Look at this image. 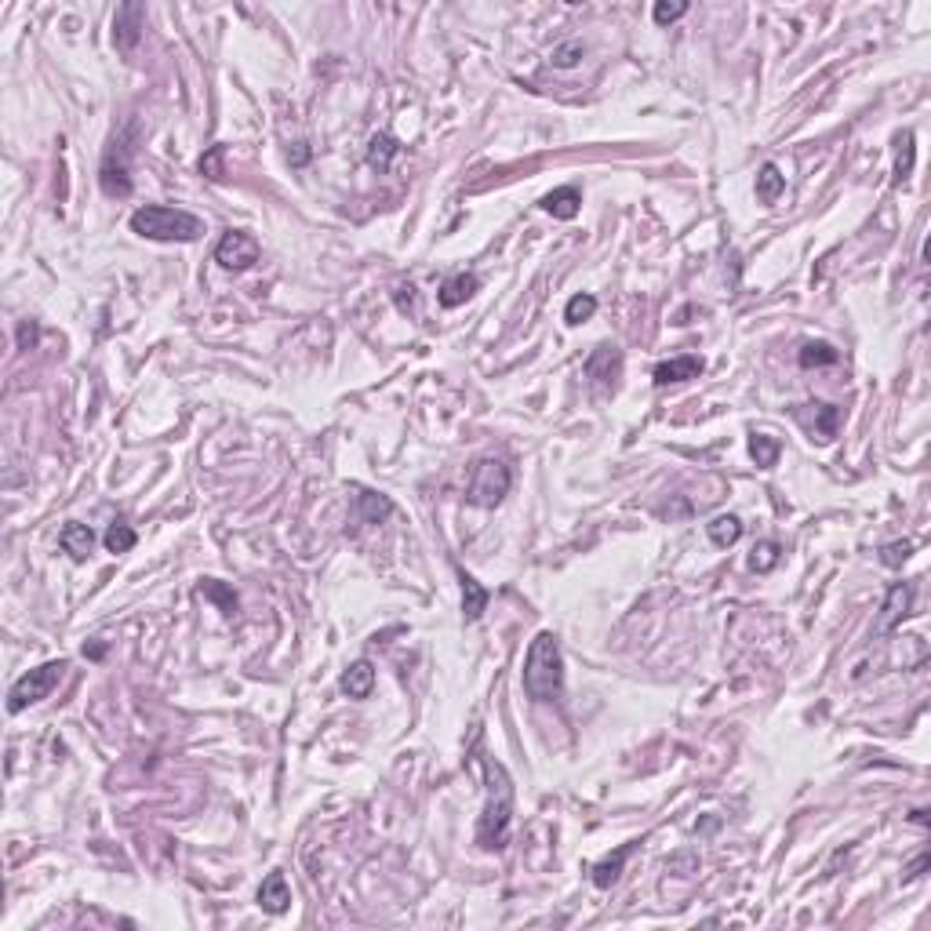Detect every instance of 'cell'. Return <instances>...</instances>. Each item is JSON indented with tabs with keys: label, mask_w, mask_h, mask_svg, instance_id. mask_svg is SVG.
Masks as SVG:
<instances>
[{
	"label": "cell",
	"mask_w": 931,
	"mask_h": 931,
	"mask_svg": "<svg viewBox=\"0 0 931 931\" xmlns=\"http://www.w3.org/2000/svg\"><path fill=\"white\" fill-rule=\"evenodd\" d=\"M898 153H895V182H906L913 175V157H917V146H913V131H902L895 139Z\"/></svg>",
	"instance_id": "cell-26"
},
{
	"label": "cell",
	"mask_w": 931,
	"mask_h": 931,
	"mask_svg": "<svg viewBox=\"0 0 931 931\" xmlns=\"http://www.w3.org/2000/svg\"><path fill=\"white\" fill-rule=\"evenodd\" d=\"M200 593H207L211 600H218V608H222L226 615L237 611V597H233L226 586H218V582H204V586H200Z\"/></svg>",
	"instance_id": "cell-33"
},
{
	"label": "cell",
	"mask_w": 931,
	"mask_h": 931,
	"mask_svg": "<svg viewBox=\"0 0 931 931\" xmlns=\"http://www.w3.org/2000/svg\"><path fill=\"white\" fill-rule=\"evenodd\" d=\"M909 553H913V542H891V546L880 550V561H884L888 568H902V564L909 561Z\"/></svg>",
	"instance_id": "cell-34"
},
{
	"label": "cell",
	"mask_w": 931,
	"mask_h": 931,
	"mask_svg": "<svg viewBox=\"0 0 931 931\" xmlns=\"http://www.w3.org/2000/svg\"><path fill=\"white\" fill-rule=\"evenodd\" d=\"M353 503H357V510H360V521H364V524H382V521L393 513V503H389L386 495L368 492V488H353Z\"/></svg>",
	"instance_id": "cell-19"
},
{
	"label": "cell",
	"mask_w": 931,
	"mask_h": 931,
	"mask_svg": "<svg viewBox=\"0 0 931 931\" xmlns=\"http://www.w3.org/2000/svg\"><path fill=\"white\" fill-rule=\"evenodd\" d=\"M706 535H710L714 546H735L739 535H743V521L735 513H721V517H714L706 524Z\"/></svg>",
	"instance_id": "cell-22"
},
{
	"label": "cell",
	"mask_w": 931,
	"mask_h": 931,
	"mask_svg": "<svg viewBox=\"0 0 931 931\" xmlns=\"http://www.w3.org/2000/svg\"><path fill=\"white\" fill-rule=\"evenodd\" d=\"M782 193H786V175L775 164H764L761 175H757V200L761 204H775Z\"/></svg>",
	"instance_id": "cell-23"
},
{
	"label": "cell",
	"mask_w": 931,
	"mask_h": 931,
	"mask_svg": "<svg viewBox=\"0 0 931 931\" xmlns=\"http://www.w3.org/2000/svg\"><path fill=\"white\" fill-rule=\"evenodd\" d=\"M62 673H66V658H52V662L23 673L8 691V714H23L26 706H37L41 698H48L55 691V684L62 680Z\"/></svg>",
	"instance_id": "cell-5"
},
{
	"label": "cell",
	"mask_w": 931,
	"mask_h": 931,
	"mask_svg": "<svg viewBox=\"0 0 931 931\" xmlns=\"http://www.w3.org/2000/svg\"><path fill=\"white\" fill-rule=\"evenodd\" d=\"M564 687V655L553 633H539L524 658V691L535 703H553Z\"/></svg>",
	"instance_id": "cell-2"
},
{
	"label": "cell",
	"mask_w": 931,
	"mask_h": 931,
	"mask_svg": "<svg viewBox=\"0 0 931 931\" xmlns=\"http://www.w3.org/2000/svg\"><path fill=\"white\" fill-rule=\"evenodd\" d=\"M633 848H637V844L629 840V844H622V848H619L615 855L600 859V862L593 866V884H597V888H611V884H615V880L622 877V869H626V862H629Z\"/></svg>",
	"instance_id": "cell-20"
},
{
	"label": "cell",
	"mask_w": 931,
	"mask_h": 931,
	"mask_svg": "<svg viewBox=\"0 0 931 931\" xmlns=\"http://www.w3.org/2000/svg\"><path fill=\"white\" fill-rule=\"evenodd\" d=\"M582 41H568V44H557L553 48V66L557 70H571V66H579V59H582Z\"/></svg>",
	"instance_id": "cell-31"
},
{
	"label": "cell",
	"mask_w": 931,
	"mask_h": 931,
	"mask_svg": "<svg viewBox=\"0 0 931 931\" xmlns=\"http://www.w3.org/2000/svg\"><path fill=\"white\" fill-rule=\"evenodd\" d=\"M837 360H840V353L830 342H804L801 346V368H830Z\"/></svg>",
	"instance_id": "cell-25"
},
{
	"label": "cell",
	"mask_w": 931,
	"mask_h": 931,
	"mask_svg": "<svg viewBox=\"0 0 931 931\" xmlns=\"http://www.w3.org/2000/svg\"><path fill=\"white\" fill-rule=\"evenodd\" d=\"M680 15H687V5H684V0H673V5H669V0H658V5L651 8V19H655L658 26H669V23H677Z\"/></svg>",
	"instance_id": "cell-32"
},
{
	"label": "cell",
	"mask_w": 931,
	"mask_h": 931,
	"mask_svg": "<svg viewBox=\"0 0 931 931\" xmlns=\"http://www.w3.org/2000/svg\"><path fill=\"white\" fill-rule=\"evenodd\" d=\"M102 542H106V550H110V553H128V550L139 542V535H135V528H131V524L117 521V524H110V532L102 535Z\"/></svg>",
	"instance_id": "cell-27"
},
{
	"label": "cell",
	"mask_w": 931,
	"mask_h": 931,
	"mask_svg": "<svg viewBox=\"0 0 931 931\" xmlns=\"http://www.w3.org/2000/svg\"><path fill=\"white\" fill-rule=\"evenodd\" d=\"M793 418L811 433V440L830 444L837 437V426H840V408H833V404H797Z\"/></svg>",
	"instance_id": "cell-8"
},
{
	"label": "cell",
	"mask_w": 931,
	"mask_h": 931,
	"mask_svg": "<svg viewBox=\"0 0 931 931\" xmlns=\"http://www.w3.org/2000/svg\"><path fill=\"white\" fill-rule=\"evenodd\" d=\"M597 313V299L593 295H575V299H568V306H564V321L575 328V324H586L590 317Z\"/></svg>",
	"instance_id": "cell-30"
},
{
	"label": "cell",
	"mask_w": 931,
	"mask_h": 931,
	"mask_svg": "<svg viewBox=\"0 0 931 931\" xmlns=\"http://www.w3.org/2000/svg\"><path fill=\"white\" fill-rule=\"evenodd\" d=\"M481 768H485L488 797L477 822V844L485 851H503L510 840V819H513V779L495 757H481Z\"/></svg>",
	"instance_id": "cell-1"
},
{
	"label": "cell",
	"mask_w": 931,
	"mask_h": 931,
	"mask_svg": "<svg viewBox=\"0 0 931 931\" xmlns=\"http://www.w3.org/2000/svg\"><path fill=\"white\" fill-rule=\"evenodd\" d=\"M259 906H263L266 913H274V917H281V913L292 906V891H288L284 873H270V877L263 880V888H259Z\"/></svg>",
	"instance_id": "cell-16"
},
{
	"label": "cell",
	"mask_w": 931,
	"mask_h": 931,
	"mask_svg": "<svg viewBox=\"0 0 931 931\" xmlns=\"http://www.w3.org/2000/svg\"><path fill=\"white\" fill-rule=\"evenodd\" d=\"M99 182H102L106 197H128L131 193V171H128V146L124 142H113L106 149L102 168H99Z\"/></svg>",
	"instance_id": "cell-7"
},
{
	"label": "cell",
	"mask_w": 931,
	"mask_h": 931,
	"mask_svg": "<svg viewBox=\"0 0 931 931\" xmlns=\"http://www.w3.org/2000/svg\"><path fill=\"white\" fill-rule=\"evenodd\" d=\"M259 241L252 237V233H245V229H229L226 237L218 241V248H215V259H218V266H226V270H248V266H255L259 263Z\"/></svg>",
	"instance_id": "cell-6"
},
{
	"label": "cell",
	"mask_w": 931,
	"mask_h": 931,
	"mask_svg": "<svg viewBox=\"0 0 931 931\" xmlns=\"http://www.w3.org/2000/svg\"><path fill=\"white\" fill-rule=\"evenodd\" d=\"M197 168H200V175H204V178L222 182V178H226V146H222V142H218V146H211V149L200 157V164H197Z\"/></svg>",
	"instance_id": "cell-29"
},
{
	"label": "cell",
	"mask_w": 931,
	"mask_h": 931,
	"mask_svg": "<svg viewBox=\"0 0 931 931\" xmlns=\"http://www.w3.org/2000/svg\"><path fill=\"white\" fill-rule=\"evenodd\" d=\"M513 474L503 458H477L470 470V485H466V499L474 506H499L510 495Z\"/></svg>",
	"instance_id": "cell-4"
},
{
	"label": "cell",
	"mask_w": 931,
	"mask_h": 931,
	"mask_svg": "<svg viewBox=\"0 0 931 931\" xmlns=\"http://www.w3.org/2000/svg\"><path fill=\"white\" fill-rule=\"evenodd\" d=\"M481 292V281L474 277V274H455V277H447L444 284H440V306L444 310H455V306H462L466 299H474Z\"/></svg>",
	"instance_id": "cell-14"
},
{
	"label": "cell",
	"mask_w": 931,
	"mask_h": 931,
	"mask_svg": "<svg viewBox=\"0 0 931 931\" xmlns=\"http://www.w3.org/2000/svg\"><path fill=\"white\" fill-rule=\"evenodd\" d=\"M779 451H782V444L775 437H768V433L750 437V455H753V462L761 466V470H772V466L779 462Z\"/></svg>",
	"instance_id": "cell-24"
},
{
	"label": "cell",
	"mask_w": 931,
	"mask_h": 931,
	"mask_svg": "<svg viewBox=\"0 0 931 931\" xmlns=\"http://www.w3.org/2000/svg\"><path fill=\"white\" fill-rule=\"evenodd\" d=\"M924 866H927V855H920V859H917V862H913V866H909V873H906V880H913V877H920V869H924Z\"/></svg>",
	"instance_id": "cell-37"
},
{
	"label": "cell",
	"mask_w": 931,
	"mask_h": 931,
	"mask_svg": "<svg viewBox=\"0 0 931 931\" xmlns=\"http://www.w3.org/2000/svg\"><path fill=\"white\" fill-rule=\"evenodd\" d=\"M59 546L73 557V561H88L91 557V550H95V532L88 528V524H66L62 528V535H59Z\"/></svg>",
	"instance_id": "cell-17"
},
{
	"label": "cell",
	"mask_w": 931,
	"mask_h": 931,
	"mask_svg": "<svg viewBox=\"0 0 931 931\" xmlns=\"http://www.w3.org/2000/svg\"><path fill=\"white\" fill-rule=\"evenodd\" d=\"M393 299H397V310H400V313H408V310H415V284H400V288H397V295H393Z\"/></svg>",
	"instance_id": "cell-36"
},
{
	"label": "cell",
	"mask_w": 931,
	"mask_h": 931,
	"mask_svg": "<svg viewBox=\"0 0 931 931\" xmlns=\"http://www.w3.org/2000/svg\"><path fill=\"white\" fill-rule=\"evenodd\" d=\"M586 379H593L604 389H615V382L622 379V353L615 346H597L586 360Z\"/></svg>",
	"instance_id": "cell-11"
},
{
	"label": "cell",
	"mask_w": 931,
	"mask_h": 931,
	"mask_svg": "<svg viewBox=\"0 0 931 931\" xmlns=\"http://www.w3.org/2000/svg\"><path fill=\"white\" fill-rule=\"evenodd\" d=\"M909 608H913V586H909V582H895V586L888 590V597H884V608H880V619H877L873 633H877V637L891 633V629L909 615Z\"/></svg>",
	"instance_id": "cell-10"
},
{
	"label": "cell",
	"mask_w": 931,
	"mask_h": 931,
	"mask_svg": "<svg viewBox=\"0 0 931 931\" xmlns=\"http://www.w3.org/2000/svg\"><path fill=\"white\" fill-rule=\"evenodd\" d=\"M458 582H462V615H466V622H477V619L485 615L492 593H488L470 571H462V568H458Z\"/></svg>",
	"instance_id": "cell-13"
},
{
	"label": "cell",
	"mask_w": 931,
	"mask_h": 931,
	"mask_svg": "<svg viewBox=\"0 0 931 931\" xmlns=\"http://www.w3.org/2000/svg\"><path fill=\"white\" fill-rule=\"evenodd\" d=\"M779 557H782V546H779V542H775V539H764V542H757V546H753V557H750V568H753V571H761V575H764V571H772V568H775V564H779Z\"/></svg>",
	"instance_id": "cell-28"
},
{
	"label": "cell",
	"mask_w": 931,
	"mask_h": 931,
	"mask_svg": "<svg viewBox=\"0 0 931 931\" xmlns=\"http://www.w3.org/2000/svg\"><path fill=\"white\" fill-rule=\"evenodd\" d=\"M142 26H146V8L128 0V5L117 8V19H113V44L117 52H135L139 41H142Z\"/></svg>",
	"instance_id": "cell-9"
},
{
	"label": "cell",
	"mask_w": 931,
	"mask_h": 931,
	"mask_svg": "<svg viewBox=\"0 0 931 931\" xmlns=\"http://www.w3.org/2000/svg\"><path fill=\"white\" fill-rule=\"evenodd\" d=\"M131 229L146 241H164V245H189L204 233V222L182 207H164V204H146L131 215Z\"/></svg>",
	"instance_id": "cell-3"
},
{
	"label": "cell",
	"mask_w": 931,
	"mask_h": 931,
	"mask_svg": "<svg viewBox=\"0 0 931 931\" xmlns=\"http://www.w3.org/2000/svg\"><path fill=\"white\" fill-rule=\"evenodd\" d=\"M397 153H400V142H397V135H389V131H382V135H375V139L368 142V164H371L375 171H389V164H393Z\"/></svg>",
	"instance_id": "cell-21"
},
{
	"label": "cell",
	"mask_w": 931,
	"mask_h": 931,
	"mask_svg": "<svg viewBox=\"0 0 931 931\" xmlns=\"http://www.w3.org/2000/svg\"><path fill=\"white\" fill-rule=\"evenodd\" d=\"M342 691L350 695V698H368L371 695V687H375V666L368 662V658H357L346 673H342Z\"/></svg>",
	"instance_id": "cell-18"
},
{
	"label": "cell",
	"mask_w": 931,
	"mask_h": 931,
	"mask_svg": "<svg viewBox=\"0 0 931 931\" xmlns=\"http://www.w3.org/2000/svg\"><path fill=\"white\" fill-rule=\"evenodd\" d=\"M703 357H695V353H684V357H673V360H662V364H655V371H651V379H655V386H673V382H687V379H698L703 375Z\"/></svg>",
	"instance_id": "cell-12"
},
{
	"label": "cell",
	"mask_w": 931,
	"mask_h": 931,
	"mask_svg": "<svg viewBox=\"0 0 931 931\" xmlns=\"http://www.w3.org/2000/svg\"><path fill=\"white\" fill-rule=\"evenodd\" d=\"M37 324L34 321H19V328H15V342H19V350H34L37 346Z\"/></svg>",
	"instance_id": "cell-35"
},
{
	"label": "cell",
	"mask_w": 931,
	"mask_h": 931,
	"mask_svg": "<svg viewBox=\"0 0 931 931\" xmlns=\"http://www.w3.org/2000/svg\"><path fill=\"white\" fill-rule=\"evenodd\" d=\"M542 211H550L553 218H575L579 215V207H582V193H579V186H561V189H550L542 200Z\"/></svg>",
	"instance_id": "cell-15"
}]
</instances>
